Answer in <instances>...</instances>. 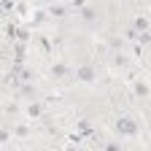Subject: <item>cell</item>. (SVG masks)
<instances>
[{"label": "cell", "mask_w": 151, "mask_h": 151, "mask_svg": "<svg viewBox=\"0 0 151 151\" xmlns=\"http://www.w3.org/2000/svg\"><path fill=\"white\" fill-rule=\"evenodd\" d=\"M116 129L122 132V135H135L138 132V127L132 124V119H119V124H116Z\"/></svg>", "instance_id": "6da1fadb"}, {"label": "cell", "mask_w": 151, "mask_h": 151, "mask_svg": "<svg viewBox=\"0 0 151 151\" xmlns=\"http://www.w3.org/2000/svg\"><path fill=\"white\" fill-rule=\"evenodd\" d=\"M76 76H78L81 81H94V76H97V73H94V68H92V65H84V68L76 70Z\"/></svg>", "instance_id": "7a4b0ae2"}, {"label": "cell", "mask_w": 151, "mask_h": 151, "mask_svg": "<svg viewBox=\"0 0 151 151\" xmlns=\"http://www.w3.org/2000/svg\"><path fill=\"white\" fill-rule=\"evenodd\" d=\"M135 30H140V32H146V30H148V22H146L143 16H138V19H135Z\"/></svg>", "instance_id": "3957f363"}, {"label": "cell", "mask_w": 151, "mask_h": 151, "mask_svg": "<svg viewBox=\"0 0 151 151\" xmlns=\"http://www.w3.org/2000/svg\"><path fill=\"white\" fill-rule=\"evenodd\" d=\"M135 94H140V97H146V94H148L146 84H135Z\"/></svg>", "instance_id": "277c9868"}, {"label": "cell", "mask_w": 151, "mask_h": 151, "mask_svg": "<svg viewBox=\"0 0 151 151\" xmlns=\"http://www.w3.org/2000/svg\"><path fill=\"white\" fill-rule=\"evenodd\" d=\"M105 151H122V143H116V140H111V143L105 146Z\"/></svg>", "instance_id": "5b68a950"}, {"label": "cell", "mask_w": 151, "mask_h": 151, "mask_svg": "<svg viewBox=\"0 0 151 151\" xmlns=\"http://www.w3.org/2000/svg\"><path fill=\"white\" fill-rule=\"evenodd\" d=\"M51 14H54V16H65V6H54Z\"/></svg>", "instance_id": "8992f818"}, {"label": "cell", "mask_w": 151, "mask_h": 151, "mask_svg": "<svg viewBox=\"0 0 151 151\" xmlns=\"http://www.w3.org/2000/svg\"><path fill=\"white\" fill-rule=\"evenodd\" d=\"M65 73H68L65 65H54V76H65Z\"/></svg>", "instance_id": "52a82bcc"}, {"label": "cell", "mask_w": 151, "mask_h": 151, "mask_svg": "<svg viewBox=\"0 0 151 151\" xmlns=\"http://www.w3.org/2000/svg\"><path fill=\"white\" fill-rule=\"evenodd\" d=\"M81 16H84V19H94V11H92V8H84V14H81Z\"/></svg>", "instance_id": "ba28073f"}]
</instances>
